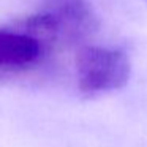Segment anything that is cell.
<instances>
[{
	"instance_id": "3",
	"label": "cell",
	"mask_w": 147,
	"mask_h": 147,
	"mask_svg": "<svg viewBox=\"0 0 147 147\" xmlns=\"http://www.w3.org/2000/svg\"><path fill=\"white\" fill-rule=\"evenodd\" d=\"M146 2H147V0H146Z\"/></svg>"
},
{
	"instance_id": "1",
	"label": "cell",
	"mask_w": 147,
	"mask_h": 147,
	"mask_svg": "<svg viewBox=\"0 0 147 147\" xmlns=\"http://www.w3.org/2000/svg\"><path fill=\"white\" fill-rule=\"evenodd\" d=\"M29 18L49 45L57 41L82 43L100 26L90 0H41L40 8Z\"/></svg>"
},
{
	"instance_id": "2",
	"label": "cell",
	"mask_w": 147,
	"mask_h": 147,
	"mask_svg": "<svg viewBox=\"0 0 147 147\" xmlns=\"http://www.w3.org/2000/svg\"><path fill=\"white\" fill-rule=\"evenodd\" d=\"M131 63L119 48L82 46L76 55V86L82 95L96 96L127 86Z\"/></svg>"
}]
</instances>
